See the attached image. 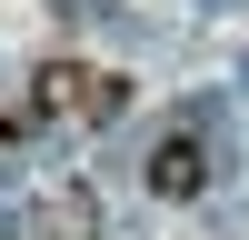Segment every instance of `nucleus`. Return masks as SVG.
Here are the masks:
<instances>
[{"instance_id":"f257e3e1","label":"nucleus","mask_w":249,"mask_h":240,"mask_svg":"<svg viewBox=\"0 0 249 240\" xmlns=\"http://www.w3.org/2000/svg\"><path fill=\"white\" fill-rule=\"evenodd\" d=\"M120 110H130V80H120V70H90V60H40V70H30V100L0 120V140L40 130V120H120Z\"/></svg>"},{"instance_id":"f03ea898","label":"nucleus","mask_w":249,"mask_h":240,"mask_svg":"<svg viewBox=\"0 0 249 240\" xmlns=\"http://www.w3.org/2000/svg\"><path fill=\"white\" fill-rule=\"evenodd\" d=\"M150 190L160 200H199V190H210V140H199V130H170L150 150Z\"/></svg>"}]
</instances>
